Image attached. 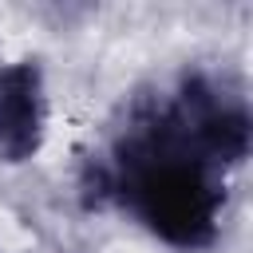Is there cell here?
Wrapping results in <instances>:
<instances>
[{
	"label": "cell",
	"mask_w": 253,
	"mask_h": 253,
	"mask_svg": "<svg viewBox=\"0 0 253 253\" xmlns=\"http://www.w3.org/2000/svg\"><path fill=\"white\" fill-rule=\"evenodd\" d=\"M253 150L249 87L233 67L182 63L138 83L79 154L75 198L174 253H210Z\"/></svg>",
	"instance_id": "cell-1"
},
{
	"label": "cell",
	"mask_w": 253,
	"mask_h": 253,
	"mask_svg": "<svg viewBox=\"0 0 253 253\" xmlns=\"http://www.w3.org/2000/svg\"><path fill=\"white\" fill-rule=\"evenodd\" d=\"M51 123L47 75L36 55L0 59V162L24 166L43 150Z\"/></svg>",
	"instance_id": "cell-2"
},
{
	"label": "cell",
	"mask_w": 253,
	"mask_h": 253,
	"mask_svg": "<svg viewBox=\"0 0 253 253\" xmlns=\"http://www.w3.org/2000/svg\"><path fill=\"white\" fill-rule=\"evenodd\" d=\"M0 253H8V249H0Z\"/></svg>",
	"instance_id": "cell-3"
}]
</instances>
